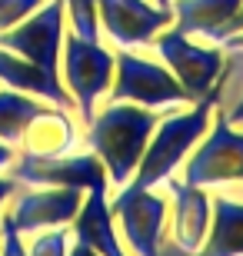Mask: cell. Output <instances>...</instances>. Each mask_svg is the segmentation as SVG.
Returning a JSON list of instances; mask_svg holds the SVG:
<instances>
[{"label":"cell","instance_id":"obj_1","mask_svg":"<svg viewBox=\"0 0 243 256\" xmlns=\"http://www.w3.org/2000/svg\"><path fill=\"white\" fill-rule=\"evenodd\" d=\"M163 114L167 110H150V106L127 104V100H107L84 124V146L97 153V160L107 170V183L113 190L130 183V176L137 173V163L147 150L150 133L157 130Z\"/></svg>","mask_w":243,"mask_h":256},{"label":"cell","instance_id":"obj_2","mask_svg":"<svg viewBox=\"0 0 243 256\" xmlns=\"http://www.w3.org/2000/svg\"><path fill=\"white\" fill-rule=\"evenodd\" d=\"M213 104L216 96H203L190 106H177L160 116L157 130L150 133L147 150L137 163V173L130 176V186H163L170 176H177V170L193 153V146L213 120Z\"/></svg>","mask_w":243,"mask_h":256},{"label":"cell","instance_id":"obj_3","mask_svg":"<svg viewBox=\"0 0 243 256\" xmlns=\"http://www.w3.org/2000/svg\"><path fill=\"white\" fill-rule=\"evenodd\" d=\"M113 84L107 90V100H127L150 110H177V106L196 104L180 86V80L170 74L157 57H147L143 50L113 47Z\"/></svg>","mask_w":243,"mask_h":256},{"label":"cell","instance_id":"obj_4","mask_svg":"<svg viewBox=\"0 0 243 256\" xmlns=\"http://www.w3.org/2000/svg\"><path fill=\"white\" fill-rule=\"evenodd\" d=\"M150 50L193 100L216 96V84L226 74V50L220 44H200V37H190L170 24L150 40Z\"/></svg>","mask_w":243,"mask_h":256},{"label":"cell","instance_id":"obj_5","mask_svg":"<svg viewBox=\"0 0 243 256\" xmlns=\"http://www.w3.org/2000/svg\"><path fill=\"white\" fill-rule=\"evenodd\" d=\"M113 50L103 40H87L67 30L60 50V84L74 100V114L87 124L113 84Z\"/></svg>","mask_w":243,"mask_h":256},{"label":"cell","instance_id":"obj_6","mask_svg":"<svg viewBox=\"0 0 243 256\" xmlns=\"http://www.w3.org/2000/svg\"><path fill=\"white\" fill-rule=\"evenodd\" d=\"M180 176L193 186H243V126L230 124L226 114L213 110V120L193 146Z\"/></svg>","mask_w":243,"mask_h":256},{"label":"cell","instance_id":"obj_7","mask_svg":"<svg viewBox=\"0 0 243 256\" xmlns=\"http://www.w3.org/2000/svg\"><path fill=\"white\" fill-rule=\"evenodd\" d=\"M110 213L117 223L123 246L130 256H163V226L170 216V196L157 186H120L110 200Z\"/></svg>","mask_w":243,"mask_h":256},{"label":"cell","instance_id":"obj_8","mask_svg":"<svg viewBox=\"0 0 243 256\" xmlns=\"http://www.w3.org/2000/svg\"><path fill=\"white\" fill-rule=\"evenodd\" d=\"M67 37V10L64 0H44L30 17H24L17 27L0 34V47L14 50L30 64L44 66L50 76L60 80V50Z\"/></svg>","mask_w":243,"mask_h":256},{"label":"cell","instance_id":"obj_9","mask_svg":"<svg viewBox=\"0 0 243 256\" xmlns=\"http://www.w3.org/2000/svg\"><path fill=\"white\" fill-rule=\"evenodd\" d=\"M84 203V190L74 186H34L20 183L14 196L7 200V210H0V220L10 223L20 236L47 226H70L77 210Z\"/></svg>","mask_w":243,"mask_h":256},{"label":"cell","instance_id":"obj_10","mask_svg":"<svg viewBox=\"0 0 243 256\" xmlns=\"http://www.w3.org/2000/svg\"><path fill=\"white\" fill-rule=\"evenodd\" d=\"M100 37L110 47L143 50L163 27L173 24V7H160L153 0H97Z\"/></svg>","mask_w":243,"mask_h":256},{"label":"cell","instance_id":"obj_11","mask_svg":"<svg viewBox=\"0 0 243 256\" xmlns=\"http://www.w3.org/2000/svg\"><path fill=\"white\" fill-rule=\"evenodd\" d=\"M7 173L17 183H34V186H74V190H97L107 186V170L97 160V153L84 150V153H64L54 160H30V156H17L7 166Z\"/></svg>","mask_w":243,"mask_h":256},{"label":"cell","instance_id":"obj_12","mask_svg":"<svg viewBox=\"0 0 243 256\" xmlns=\"http://www.w3.org/2000/svg\"><path fill=\"white\" fill-rule=\"evenodd\" d=\"M167 196H170V236L173 246L183 256H193L203 246L206 230H210V203L213 196L206 193V186H193L183 176H170L167 183Z\"/></svg>","mask_w":243,"mask_h":256},{"label":"cell","instance_id":"obj_13","mask_svg":"<svg viewBox=\"0 0 243 256\" xmlns=\"http://www.w3.org/2000/svg\"><path fill=\"white\" fill-rule=\"evenodd\" d=\"M77 143H80V130H77L74 110L70 106H57V104H44L37 114L30 116L24 133H20L17 156L54 160V156L74 153Z\"/></svg>","mask_w":243,"mask_h":256},{"label":"cell","instance_id":"obj_14","mask_svg":"<svg viewBox=\"0 0 243 256\" xmlns=\"http://www.w3.org/2000/svg\"><path fill=\"white\" fill-rule=\"evenodd\" d=\"M70 230H74V240L90 243L100 256H130L127 246H123L120 233H117V223H113L107 186H97V190L84 193V203L77 210Z\"/></svg>","mask_w":243,"mask_h":256},{"label":"cell","instance_id":"obj_15","mask_svg":"<svg viewBox=\"0 0 243 256\" xmlns=\"http://www.w3.org/2000/svg\"><path fill=\"white\" fill-rule=\"evenodd\" d=\"M0 86H14V90H24V94L37 96L44 104H57V106H70L74 110V100L64 90V84L50 76L44 66L30 64L27 57H20L14 50L0 47Z\"/></svg>","mask_w":243,"mask_h":256},{"label":"cell","instance_id":"obj_16","mask_svg":"<svg viewBox=\"0 0 243 256\" xmlns=\"http://www.w3.org/2000/svg\"><path fill=\"white\" fill-rule=\"evenodd\" d=\"M243 0H170L173 7V27L190 34V37H203L210 44H223L226 24L233 20Z\"/></svg>","mask_w":243,"mask_h":256},{"label":"cell","instance_id":"obj_17","mask_svg":"<svg viewBox=\"0 0 243 256\" xmlns=\"http://www.w3.org/2000/svg\"><path fill=\"white\" fill-rule=\"evenodd\" d=\"M193 256H243V200L213 196L210 230Z\"/></svg>","mask_w":243,"mask_h":256},{"label":"cell","instance_id":"obj_18","mask_svg":"<svg viewBox=\"0 0 243 256\" xmlns=\"http://www.w3.org/2000/svg\"><path fill=\"white\" fill-rule=\"evenodd\" d=\"M40 106H44V100H37V96L14 90V86H0V140L17 146L24 126L30 124V116Z\"/></svg>","mask_w":243,"mask_h":256},{"label":"cell","instance_id":"obj_19","mask_svg":"<svg viewBox=\"0 0 243 256\" xmlns=\"http://www.w3.org/2000/svg\"><path fill=\"white\" fill-rule=\"evenodd\" d=\"M74 243V230L70 226H47V230H34L24 236V250L27 256H67Z\"/></svg>","mask_w":243,"mask_h":256},{"label":"cell","instance_id":"obj_20","mask_svg":"<svg viewBox=\"0 0 243 256\" xmlns=\"http://www.w3.org/2000/svg\"><path fill=\"white\" fill-rule=\"evenodd\" d=\"M67 10V30L87 40H103L100 37V20H97V0H64Z\"/></svg>","mask_w":243,"mask_h":256},{"label":"cell","instance_id":"obj_21","mask_svg":"<svg viewBox=\"0 0 243 256\" xmlns=\"http://www.w3.org/2000/svg\"><path fill=\"white\" fill-rule=\"evenodd\" d=\"M44 0H0V34L17 27L24 17H30Z\"/></svg>","mask_w":243,"mask_h":256},{"label":"cell","instance_id":"obj_22","mask_svg":"<svg viewBox=\"0 0 243 256\" xmlns=\"http://www.w3.org/2000/svg\"><path fill=\"white\" fill-rule=\"evenodd\" d=\"M0 256H27L24 236H20L10 223H4V220H0Z\"/></svg>","mask_w":243,"mask_h":256},{"label":"cell","instance_id":"obj_23","mask_svg":"<svg viewBox=\"0 0 243 256\" xmlns=\"http://www.w3.org/2000/svg\"><path fill=\"white\" fill-rule=\"evenodd\" d=\"M17 186H20V183H17V180H14V176H10V173H7V170L0 173V210L7 206V200H10V196H14V190H17Z\"/></svg>","mask_w":243,"mask_h":256},{"label":"cell","instance_id":"obj_24","mask_svg":"<svg viewBox=\"0 0 243 256\" xmlns=\"http://www.w3.org/2000/svg\"><path fill=\"white\" fill-rule=\"evenodd\" d=\"M14 160H17V146H14V143H4V140H0V173L7 170Z\"/></svg>","mask_w":243,"mask_h":256},{"label":"cell","instance_id":"obj_25","mask_svg":"<svg viewBox=\"0 0 243 256\" xmlns=\"http://www.w3.org/2000/svg\"><path fill=\"white\" fill-rule=\"evenodd\" d=\"M240 30H243V4H240V10L233 14V20L226 24V34H223V40H230L233 34H240ZM220 47H223V44H220Z\"/></svg>","mask_w":243,"mask_h":256},{"label":"cell","instance_id":"obj_26","mask_svg":"<svg viewBox=\"0 0 243 256\" xmlns=\"http://www.w3.org/2000/svg\"><path fill=\"white\" fill-rule=\"evenodd\" d=\"M67 256H100V253H97L90 243H80V240H74V243H70V253H67Z\"/></svg>","mask_w":243,"mask_h":256},{"label":"cell","instance_id":"obj_27","mask_svg":"<svg viewBox=\"0 0 243 256\" xmlns=\"http://www.w3.org/2000/svg\"><path fill=\"white\" fill-rule=\"evenodd\" d=\"M223 50H226V54H243V30L233 34L230 40H223Z\"/></svg>","mask_w":243,"mask_h":256},{"label":"cell","instance_id":"obj_28","mask_svg":"<svg viewBox=\"0 0 243 256\" xmlns=\"http://www.w3.org/2000/svg\"><path fill=\"white\" fill-rule=\"evenodd\" d=\"M226 120L236 124V126H243V94H240V100L233 104V110H226Z\"/></svg>","mask_w":243,"mask_h":256},{"label":"cell","instance_id":"obj_29","mask_svg":"<svg viewBox=\"0 0 243 256\" xmlns=\"http://www.w3.org/2000/svg\"><path fill=\"white\" fill-rule=\"evenodd\" d=\"M153 4H160V7H170V0H153Z\"/></svg>","mask_w":243,"mask_h":256}]
</instances>
